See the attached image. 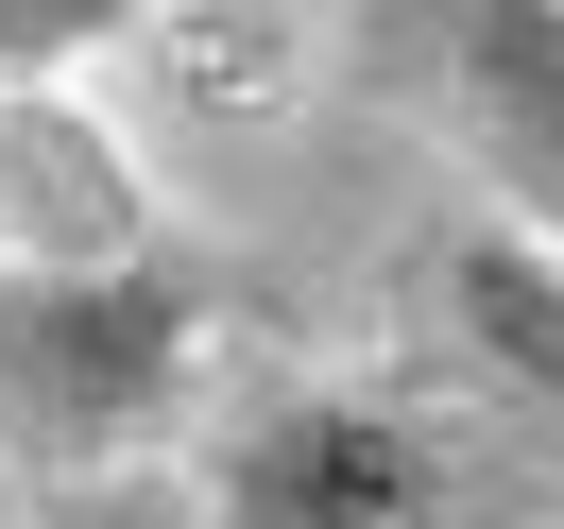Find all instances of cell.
Instances as JSON below:
<instances>
[{"label": "cell", "instance_id": "obj_2", "mask_svg": "<svg viewBox=\"0 0 564 529\" xmlns=\"http://www.w3.org/2000/svg\"><path fill=\"white\" fill-rule=\"evenodd\" d=\"M343 52L496 188V222L564 240V0H343Z\"/></svg>", "mask_w": 564, "mask_h": 529}, {"label": "cell", "instance_id": "obj_3", "mask_svg": "<svg viewBox=\"0 0 564 529\" xmlns=\"http://www.w3.org/2000/svg\"><path fill=\"white\" fill-rule=\"evenodd\" d=\"M206 513L223 529H427L462 513V444L393 393H257L206 444Z\"/></svg>", "mask_w": 564, "mask_h": 529}, {"label": "cell", "instance_id": "obj_5", "mask_svg": "<svg viewBox=\"0 0 564 529\" xmlns=\"http://www.w3.org/2000/svg\"><path fill=\"white\" fill-rule=\"evenodd\" d=\"M138 18H154V0H0V86H69V69H104Z\"/></svg>", "mask_w": 564, "mask_h": 529}, {"label": "cell", "instance_id": "obj_4", "mask_svg": "<svg viewBox=\"0 0 564 529\" xmlns=\"http://www.w3.org/2000/svg\"><path fill=\"white\" fill-rule=\"evenodd\" d=\"M427 290H445V342L479 359L496 393H530V410L564 427V240H530V222H462Z\"/></svg>", "mask_w": 564, "mask_h": 529}, {"label": "cell", "instance_id": "obj_6", "mask_svg": "<svg viewBox=\"0 0 564 529\" xmlns=\"http://www.w3.org/2000/svg\"><path fill=\"white\" fill-rule=\"evenodd\" d=\"M0 513H18V495H0Z\"/></svg>", "mask_w": 564, "mask_h": 529}, {"label": "cell", "instance_id": "obj_1", "mask_svg": "<svg viewBox=\"0 0 564 529\" xmlns=\"http://www.w3.org/2000/svg\"><path fill=\"white\" fill-rule=\"evenodd\" d=\"M240 324L223 274L104 240V256H18L0 274V461L18 478H86V461L154 444L206 376V342Z\"/></svg>", "mask_w": 564, "mask_h": 529}]
</instances>
